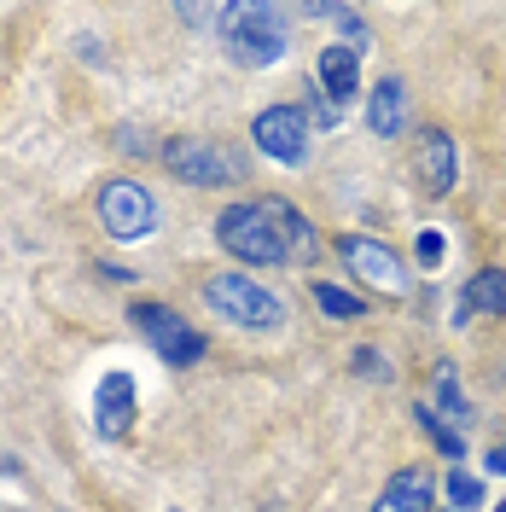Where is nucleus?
Returning <instances> with one entry per match:
<instances>
[{
  "mask_svg": "<svg viewBox=\"0 0 506 512\" xmlns=\"http://www.w3.org/2000/svg\"><path fill=\"white\" fill-rule=\"evenodd\" d=\"M222 47L239 70H268L274 59H285V12L268 0L222 6Z\"/></svg>",
  "mask_w": 506,
  "mask_h": 512,
  "instance_id": "nucleus-1",
  "label": "nucleus"
},
{
  "mask_svg": "<svg viewBox=\"0 0 506 512\" xmlns=\"http://www.w3.org/2000/svg\"><path fill=\"white\" fill-rule=\"evenodd\" d=\"M216 239L227 245V256L256 262V268L285 262V245H280V233H274V222H268L262 204H227L222 216H216Z\"/></svg>",
  "mask_w": 506,
  "mask_h": 512,
  "instance_id": "nucleus-2",
  "label": "nucleus"
},
{
  "mask_svg": "<svg viewBox=\"0 0 506 512\" xmlns=\"http://www.w3.org/2000/svg\"><path fill=\"white\" fill-rule=\"evenodd\" d=\"M204 303H210L216 315L251 326V332H268V326H280L285 320L280 297L262 291L256 280H245V274H210V280H204Z\"/></svg>",
  "mask_w": 506,
  "mask_h": 512,
  "instance_id": "nucleus-3",
  "label": "nucleus"
},
{
  "mask_svg": "<svg viewBox=\"0 0 506 512\" xmlns=\"http://www.w3.org/2000/svg\"><path fill=\"white\" fill-rule=\"evenodd\" d=\"M128 320L146 332V344L169 361V367H192V361H204V332H192L187 320L175 315V309H163V303H134L128 309Z\"/></svg>",
  "mask_w": 506,
  "mask_h": 512,
  "instance_id": "nucleus-4",
  "label": "nucleus"
},
{
  "mask_svg": "<svg viewBox=\"0 0 506 512\" xmlns=\"http://www.w3.org/2000/svg\"><path fill=\"white\" fill-rule=\"evenodd\" d=\"M163 163H169L181 181H192V187H227V181H245V158L227 152V146H216V140H175V146L163 152Z\"/></svg>",
  "mask_w": 506,
  "mask_h": 512,
  "instance_id": "nucleus-5",
  "label": "nucleus"
},
{
  "mask_svg": "<svg viewBox=\"0 0 506 512\" xmlns=\"http://www.w3.org/2000/svg\"><path fill=\"white\" fill-rule=\"evenodd\" d=\"M338 256H344V268L355 280H367V286L384 291V297H402V291H408V268H402V256L390 251L384 239L344 233V239H338Z\"/></svg>",
  "mask_w": 506,
  "mask_h": 512,
  "instance_id": "nucleus-6",
  "label": "nucleus"
},
{
  "mask_svg": "<svg viewBox=\"0 0 506 512\" xmlns=\"http://www.w3.org/2000/svg\"><path fill=\"white\" fill-rule=\"evenodd\" d=\"M99 222L111 227L117 239H146L158 222V204L140 181H105L99 187Z\"/></svg>",
  "mask_w": 506,
  "mask_h": 512,
  "instance_id": "nucleus-7",
  "label": "nucleus"
},
{
  "mask_svg": "<svg viewBox=\"0 0 506 512\" xmlns=\"http://www.w3.org/2000/svg\"><path fill=\"white\" fill-rule=\"evenodd\" d=\"M251 134L274 163H303L309 158V111H303V105H274V111H262Z\"/></svg>",
  "mask_w": 506,
  "mask_h": 512,
  "instance_id": "nucleus-8",
  "label": "nucleus"
},
{
  "mask_svg": "<svg viewBox=\"0 0 506 512\" xmlns=\"http://www.w3.org/2000/svg\"><path fill=\"white\" fill-rule=\"evenodd\" d=\"M413 181L425 198H448L454 181H460V152H454V140H448L443 128H425L419 140H413Z\"/></svg>",
  "mask_w": 506,
  "mask_h": 512,
  "instance_id": "nucleus-9",
  "label": "nucleus"
},
{
  "mask_svg": "<svg viewBox=\"0 0 506 512\" xmlns=\"http://www.w3.org/2000/svg\"><path fill=\"white\" fill-rule=\"evenodd\" d=\"M134 373H105L94 390V425L99 437H128V425H134Z\"/></svg>",
  "mask_w": 506,
  "mask_h": 512,
  "instance_id": "nucleus-10",
  "label": "nucleus"
},
{
  "mask_svg": "<svg viewBox=\"0 0 506 512\" xmlns=\"http://www.w3.org/2000/svg\"><path fill=\"white\" fill-rule=\"evenodd\" d=\"M262 210H268V222H274V233H280L285 262H315L320 239H315V227L303 222V210H297L291 198H262Z\"/></svg>",
  "mask_w": 506,
  "mask_h": 512,
  "instance_id": "nucleus-11",
  "label": "nucleus"
},
{
  "mask_svg": "<svg viewBox=\"0 0 506 512\" xmlns=\"http://www.w3.org/2000/svg\"><path fill=\"white\" fill-rule=\"evenodd\" d=\"M367 128H373L379 140H396V134L408 128V88H402L396 76H384L379 88L367 94Z\"/></svg>",
  "mask_w": 506,
  "mask_h": 512,
  "instance_id": "nucleus-12",
  "label": "nucleus"
},
{
  "mask_svg": "<svg viewBox=\"0 0 506 512\" xmlns=\"http://www.w3.org/2000/svg\"><path fill=\"white\" fill-rule=\"evenodd\" d=\"M315 82L326 88V99H332V105H344V99L361 88V64H355V47H349V41H338V47H326V53H320Z\"/></svg>",
  "mask_w": 506,
  "mask_h": 512,
  "instance_id": "nucleus-13",
  "label": "nucleus"
},
{
  "mask_svg": "<svg viewBox=\"0 0 506 512\" xmlns=\"http://www.w3.org/2000/svg\"><path fill=\"white\" fill-rule=\"evenodd\" d=\"M454 315H460V320L506 315V268H483V274H472L466 291H460V309H454Z\"/></svg>",
  "mask_w": 506,
  "mask_h": 512,
  "instance_id": "nucleus-14",
  "label": "nucleus"
},
{
  "mask_svg": "<svg viewBox=\"0 0 506 512\" xmlns=\"http://www.w3.org/2000/svg\"><path fill=\"white\" fill-rule=\"evenodd\" d=\"M373 512H431V478H425L419 466L396 472V478L384 483V495H379Z\"/></svg>",
  "mask_w": 506,
  "mask_h": 512,
  "instance_id": "nucleus-15",
  "label": "nucleus"
},
{
  "mask_svg": "<svg viewBox=\"0 0 506 512\" xmlns=\"http://www.w3.org/2000/svg\"><path fill=\"white\" fill-rule=\"evenodd\" d=\"M437 419H454V425H466V396H460V379L454 373H437Z\"/></svg>",
  "mask_w": 506,
  "mask_h": 512,
  "instance_id": "nucleus-16",
  "label": "nucleus"
},
{
  "mask_svg": "<svg viewBox=\"0 0 506 512\" xmlns=\"http://www.w3.org/2000/svg\"><path fill=\"white\" fill-rule=\"evenodd\" d=\"M413 425H419L431 443L443 448V454H454V460H460V431H448L443 419H437V408H413Z\"/></svg>",
  "mask_w": 506,
  "mask_h": 512,
  "instance_id": "nucleus-17",
  "label": "nucleus"
},
{
  "mask_svg": "<svg viewBox=\"0 0 506 512\" xmlns=\"http://www.w3.org/2000/svg\"><path fill=\"white\" fill-rule=\"evenodd\" d=\"M315 303L326 309V315H338V320H355L367 303L361 297H349V291H338V286H315Z\"/></svg>",
  "mask_w": 506,
  "mask_h": 512,
  "instance_id": "nucleus-18",
  "label": "nucleus"
},
{
  "mask_svg": "<svg viewBox=\"0 0 506 512\" xmlns=\"http://www.w3.org/2000/svg\"><path fill=\"white\" fill-rule=\"evenodd\" d=\"M448 501H454V512L483 507V483H477V478H466V472H454V478H448Z\"/></svg>",
  "mask_w": 506,
  "mask_h": 512,
  "instance_id": "nucleus-19",
  "label": "nucleus"
},
{
  "mask_svg": "<svg viewBox=\"0 0 506 512\" xmlns=\"http://www.w3.org/2000/svg\"><path fill=\"white\" fill-rule=\"evenodd\" d=\"M355 373H373V379H390V367H384L379 350H355Z\"/></svg>",
  "mask_w": 506,
  "mask_h": 512,
  "instance_id": "nucleus-20",
  "label": "nucleus"
},
{
  "mask_svg": "<svg viewBox=\"0 0 506 512\" xmlns=\"http://www.w3.org/2000/svg\"><path fill=\"white\" fill-rule=\"evenodd\" d=\"M419 262H425V268L443 262V233H419Z\"/></svg>",
  "mask_w": 506,
  "mask_h": 512,
  "instance_id": "nucleus-21",
  "label": "nucleus"
},
{
  "mask_svg": "<svg viewBox=\"0 0 506 512\" xmlns=\"http://www.w3.org/2000/svg\"><path fill=\"white\" fill-rule=\"evenodd\" d=\"M309 111L320 117V128H332V123H338V105H332V99H320V88L309 94Z\"/></svg>",
  "mask_w": 506,
  "mask_h": 512,
  "instance_id": "nucleus-22",
  "label": "nucleus"
},
{
  "mask_svg": "<svg viewBox=\"0 0 506 512\" xmlns=\"http://www.w3.org/2000/svg\"><path fill=\"white\" fill-rule=\"evenodd\" d=\"M489 472H501V478H506V448H495V454H489Z\"/></svg>",
  "mask_w": 506,
  "mask_h": 512,
  "instance_id": "nucleus-23",
  "label": "nucleus"
},
{
  "mask_svg": "<svg viewBox=\"0 0 506 512\" xmlns=\"http://www.w3.org/2000/svg\"><path fill=\"white\" fill-rule=\"evenodd\" d=\"M495 512H506V501H501V507H495Z\"/></svg>",
  "mask_w": 506,
  "mask_h": 512,
  "instance_id": "nucleus-24",
  "label": "nucleus"
},
{
  "mask_svg": "<svg viewBox=\"0 0 506 512\" xmlns=\"http://www.w3.org/2000/svg\"><path fill=\"white\" fill-rule=\"evenodd\" d=\"M448 512H454V507H448Z\"/></svg>",
  "mask_w": 506,
  "mask_h": 512,
  "instance_id": "nucleus-25",
  "label": "nucleus"
}]
</instances>
